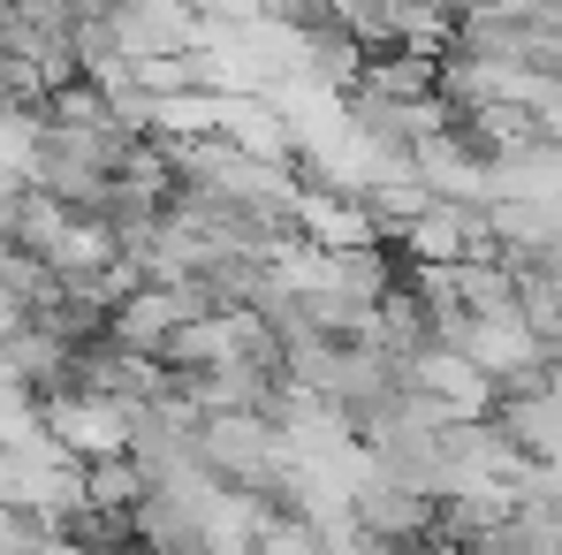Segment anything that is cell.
Segmentation results:
<instances>
[{"instance_id":"7a4b0ae2","label":"cell","mask_w":562,"mask_h":555,"mask_svg":"<svg viewBox=\"0 0 562 555\" xmlns=\"http://www.w3.org/2000/svg\"><path fill=\"white\" fill-rule=\"evenodd\" d=\"M289 236H296V244H312L319 259H342V252H380L373 213H366L358 198H342V190H312V184H304V198H296Z\"/></svg>"},{"instance_id":"5b68a950","label":"cell","mask_w":562,"mask_h":555,"mask_svg":"<svg viewBox=\"0 0 562 555\" xmlns=\"http://www.w3.org/2000/svg\"><path fill=\"white\" fill-rule=\"evenodd\" d=\"M411 388L434 396L449 419H494V388H486V373L464 366V358L441 351V343H426V351L411 358Z\"/></svg>"},{"instance_id":"6da1fadb","label":"cell","mask_w":562,"mask_h":555,"mask_svg":"<svg viewBox=\"0 0 562 555\" xmlns=\"http://www.w3.org/2000/svg\"><path fill=\"white\" fill-rule=\"evenodd\" d=\"M38 419H46L54 449H61L69 464H85V471H92V464L130 457V434H137V411H130V403H106V396H85V388L46 396Z\"/></svg>"},{"instance_id":"52a82bcc","label":"cell","mask_w":562,"mask_h":555,"mask_svg":"<svg viewBox=\"0 0 562 555\" xmlns=\"http://www.w3.org/2000/svg\"><path fill=\"white\" fill-rule=\"evenodd\" d=\"M23 328H31V320H23V304L0 289V343H8V335H23Z\"/></svg>"},{"instance_id":"3957f363","label":"cell","mask_w":562,"mask_h":555,"mask_svg":"<svg viewBox=\"0 0 562 555\" xmlns=\"http://www.w3.org/2000/svg\"><path fill=\"white\" fill-rule=\"evenodd\" d=\"M403 259L411 267H464V259H494V244H486V221L471 213V206H426L411 229H403Z\"/></svg>"},{"instance_id":"8992f818","label":"cell","mask_w":562,"mask_h":555,"mask_svg":"<svg viewBox=\"0 0 562 555\" xmlns=\"http://www.w3.org/2000/svg\"><path fill=\"white\" fill-rule=\"evenodd\" d=\"M281 510L267 495H244V487H221L213 495V510L198 518V555H259L267 541V525H274Z\"/></svg>"},{"instance_id":"277c9868","label":"cell","mask_w":562,"mask_h":555,"mask_svg":"<svg viewBox=\"0 0 562 555\" xmlns=\"http://www.w3.org/2000/svg\"><path fill=\"white\" fill-rule=\"evenodd\" d=\"M106 31L122 46V62H168V54H198V15L176 0L153 8H106Z\"/></svg>"}]
</instances>
